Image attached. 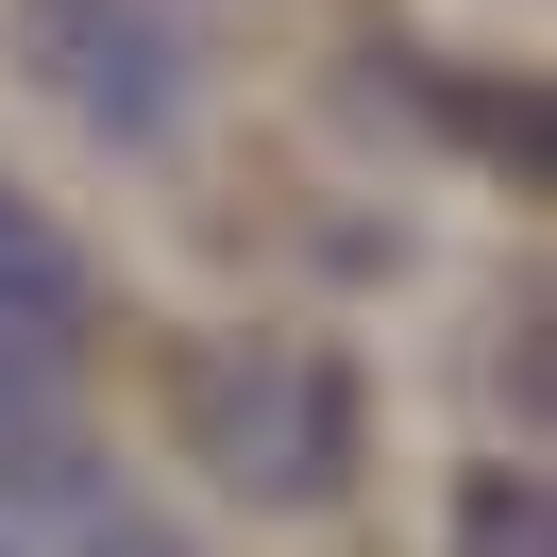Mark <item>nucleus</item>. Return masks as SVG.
I'll return each mask as SVG.
<instances>
[{"mask_svg":"<svg viewBox=\"0 0 557 557\" xmlns=\"http://www.w3.org/2000/svg\"><path fill=\"white\" fill-rule=\"evenodd\" d=\"M170 406H186V473L271 507V523L338 507V473H355V372L321 338H203Z\"/></svg>","mask_w":557,"mask_h":557,"instance_id":"nucleus-1","label":"nucleus"},{"mask_svg":"<svg viewBox=\"0 0 557 557\" xmlns=\"http://www.w3.org/2000/svg\"><path fill=\"white\" fill-rule=\"evenodd\" d=\"M17 85L51 119H85L102 152H170L203 102V51L170 0H17Z\"/></svg>","mask_w":557,"mask_h":557,"instance_id":"nucleus-2","label":"nucleus"},{"mask_svg":"<svg viewBox=\"0 0 557 557\" xmlns=\"http://www.w3.org/2000/svg\"><path fill=\"white\" fill-rule=\"evenodd\" d=\"M69 321H85V253H69V220L0 186V355H69Z\"/></svg>","mask_w":557,"mask_h":557,"instance_id":"nucleus-3","label":"nucleus"},{"mask_svg":"<svg viewBox=\"0 0 557 557\" xmlns=\"http://www.w3.org/2000/svg\"><path fill=\"white\" fill-rule=\"evenodd\" d=\"M440 541H456V557H541V490H523V473H456Z\"/></svg>","mask_w":557,"mask_h":557,"instance_id":"nucleus-4","label":"nucleus"}]
</instances>
